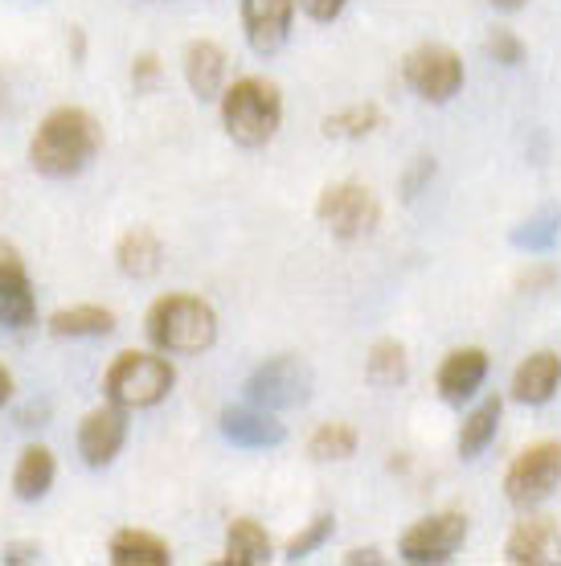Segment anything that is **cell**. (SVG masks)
<instances>
[{
	"label": "cell",
	"mask_w": 561,
	"mask_h": 566,
	"mask_svg": "<svg viewBox=\"0 0 561 566\" xmlns=\"http://www.w3.org/2000/svg\"><path fill=\"white\" fill-rule=\"evenodd\" d=\"M103 148V128L98 119L83 107H57L38 124L33 140H29V165L42 177H74L83 172Z\"/></svg>",
	"instance_id": "1"
},
{
	"label": "cell",
	"mask_w": 561,
	"mask_h": 566,
	"mask_svg": "<svg viewBox=\"0 0 561 566\" xmlns=\"http://www.w3.org/2000/svg\"><path fill=\"white\" fill-rule=\"evenodd\" d=\"M144 333L160 354H205L218 340V312L201 296L169 292L148 308Z\"/></svg>",
	"instance_id": "2"
},
{
	"label": "cell",
	"mask_w": 561,
	"mask_h": 566,
	"mask_svg": "<svg viewBox=\"0 0 561 566\" xmlns=\"http://www.w3.org/2000/svg\"><path fill=\"white\" fill-rule=\"evenodd\" d=\"M283 124V95L267 78H239L222 91V128L242 148H263Z\"/></svg>",
	"instance_id": "3"
},
{
	"label": "cell",
	"mask_w": 561,
	"mask_h": 566,
	"mask_svg": "<svg viewBox=\"0 0 561 566\" xmlns=\"http://www.w3.org/2000/svg\"><path fill=\"white\" fill-rule=\"evenodd\" d=\"M177 386V369L165 354H144V349H127L107 366L103 374V390L107 402L124 407V411H148L156 402H165L169 390Z\"/></svg>",
	"instance_id": "4"
},
{
	"label": "cell",
	"mask_w": 561,
	"mask_h": 566,
	"mask_svg": "<svg viewBox=\"0 0 561 566\" xmlns=\"http://www.w3.org/2000/svg\"><path fill=\"white\" fill-rule=\"evenodd\" d=\"M311 386H316V374H311L308 357L279 354L267 357L263 366H254V374L246 378V398L254 407H267V411H292V407L308 402Z\"/></svg>",
	"instance_id": "5"
},
{
	"label": "cell",
	"mask_w": 561,
	"mask_h": 566,
	"mask_svg": "<svg viewBox=\"0 0 561 566\" xmlns=\"http://www.w3.org/2000/svg\"><path fill=\"white\" fill-rule=\"evenodd\" d=\"M316 218L324 230H332L337 239H366L381 222V206L373 198V189L357 181H337L328 185L316 198Z\"/></svg>",
	"instance_id": "6"
},
{
	"label": "cell",
	"mask_w": 561,
	"mask_h": 566,
	"mask_svg": "<svg viewBox=\"0 0 561 566\" xmlns=\"http://www.w3.org/2000/svg\"><path fill=\"white\" fill-rule=\"evenodd\" d=\"M558 484H561V443L558 439L529 443L505 472V496L512 501V505H520V510L541 505Z\"/></svg>",
	"instance_id": "7"
},
{
	"label": "cell",
	"mask_w": 561,
	"mask_h": 566,
	"mask_svg": "<svg viewBox=\"0 0 561 566\" xmlns=\"http://www.w3.org/2000/svg\"><path fill=\"white\" fill-rule=\"evenodd\" d=\"M402 78L422 103H451L464 91V57L447 45H419L402 62Z\"/></svg>",
	"instance_id": "8"
},
{
	"label": "cell",
	"mask_w": 561,
	"mask_h": 566,
	"mask_svg": "<svg viewBox=\"0 0 561 566\" xmlns=\"http://www.w3.org/2000/svg\"><path fill=\"white\" fill-rule=\"evenodd\" d=\"M467 538V517L464 513H431L414 522L398 542V554L406 563H451L455 551Z\"/></svg>",
	"instance_id": "9"
},
{
	"label": "cell",
	"mask_w": 561,
	"mask_h": 566,
	"mask_svg": "<svg viewBox=\"0 0 561 566\" xmlns=\"http://www.w3.org/2000/svg\"><path fill=\"white\" fill-rule=\"evenodd\" d=\"M38 321V296L21 251L13 242H0V328H29Z\"/></svg>",
	"instance_id": "10"
},
{
	"label": "cell",
	"mask_w": 561,
	"mask_h": 566,
	"mask_svg": "<svg viewBox=\"0 0 561 566\" xmlns=\"http://www.w3.org/2000/svg\"><path fill=\"white\" fill-rule=\"evenodd\" d=\"M505 558L512 566H553L561 563V525L546 513H529L512 525L505 542Z\"/></svg>",
	"instance_id": "11"
},
{
	"label": "cell",
	"mask_w": 561,
	"mask_h": 566,
	"mask_svg": "<svg viewBox=\"0 0 561 566\" xmlns=\"http://www.w3.org/2000/svg\"><path fill=\"white\" fill-rule=\"evenodd\" d=\"M124 443H127V415L115 402L95 407L78 423V455H83L86 468H107L115 455L124 452Z\"/></svg>",
	"instance_id": "12"
},
{
	"label": "cell",
	"mask_w": 561,
	"mask_h": 566,
	"mask_svg": "<svg viewBox=\"0 0 561 566\" xmlns=\"http://www.w3.org/2000/svg\"><path fill=\"white\" fill-rule=\"evenodd\" d=\"M295 0H242V29L254 54H275L292 33Z\"/></svg>",
	"instance_id": "13"
},
{
	"label": "cell",
	"mask_w": 561,
	"mask_h": 566,
	"mask_svg": "<svg viewBox=\"0 0 561 566\" xmlns=\"http://www.w3.org/2000/svg\"><path fill=\"white\" fill-rule=\"evenodd\" d=\"M218 427L234 448H279L287 439V427L267 407H254V402L251 407H225L218 415Z\"/></svg>",
	"instance_id": "14"
},
{
	"label": "cell",
	"mask_w": 561,
	"mask_h": 566,
	"mask_svg": "<svg viewBox=\"0 0 561 566\" xmlns=\"http://www.w3.org/2000/svg\"><path fill=\"white\" fill-rule=\"evenodd\" d=\"M484 378H488V354L479 345H464V349H451L443 357L435 382L447 402H467L484 386Z\"/></svg>",
	"instance_id": "15"
},
{
	"label": "cell",
	"mask_w": 561,
	"mask_h": 566,
	"mask_svg": "<svg viewBox=\"0 0 561 566\" xmlns=\"http://www.w3.org/2000/svg\"><path fill=\"white\" fill-rule=\"evenodd\" d=\"M561 386V357L553 349H537L517 366L512 374V398L525 402V407H541L558 395Z\"/></svg>",
	"instance_id": "16"
},
{
	"label": "cell",
	"mask_w": 561,
	"mask_h": 566,
	"mask_svg": "<svg viewBox=\"0 0 561 566\" xmlns=\"http://www.w3.org/2000/svg\"><path fill=\"white\" fill-rule=\"evenodd\" d=\"M115 268L124 271L127 280H152L156 271L165 268V242L152 227H131L115 242Z\"/></svg>",
	"instance_id": "17"
},
{
	"label": "cell",
	"mask_w": 561,
	"mask_h": 566,
	"mask_svg": "<svg viewBox=\"0 0 561 566\" xmlns=\"http://www.w3.org/2000/svg\"><path fill=\"white\" fill-rule=\"evenodd\" d=\"M184 83L197 99H222L225 91V50L218 42H193L184 50Z\"/></svg>",
	"instance_id": "18"
},
{
	"label": "cell",
	"mask_w": 561,
	"mask_h": 566,
	"mask_svg": "<svg viewBox=\"0 0 561 566\" xmlns=\"http://www.w3.org/2000/svg\"><path fill=\"white\" fill-rule=\"evenodd\" d=\"M222 563L230 566H263L271 563V534L254 517H234L225 530V554Z\"/></svg>",
	"instance_id": "19"
},
{
	"label": "cell",
	"mask_w": 561,
	"mask_h": 566,
	"mask_svg": "<svg viewBox=\"0 0 561 566\" xmlns=\"http://www.w3.org/2000/svg\"><path fill=\"white\" fill-rule=\"evenodd\" d=\"M115 566H169L172 551L165 538H156L148 530H119L107 546Z\"/></svg>",
	"instance_id": "20"
},
{
	"label": "cell",
	"mask_w": 561,
	"mask_h": 566,
	"mask_svg": "<svg viewBox=\"0 0 561 566\" xmlns=\"http://www.w3.org/2000/svg\"><path fill=\"white\" fill-rule=\"evenodd\" d=\"M54 452L42 448V443H29L21 460L13 468V493L17 501H42L50 493V484H54Z\"/></svg>",
	"instance_id": "21"
},
{
	"label": "cell",
	"mask_w": 561,
	"mask_h": 566,
	"mask_svg": "<svg viewBox=\"0 0 561 566\" xmlns=\"http://www.w3.org/2000/svg\"><path fill=\"white\" fill-rule=\"evenodd\" d=\"M115 328V312L98 308V304H78V308H62L50 316V333L54 337H107Z\"/></svg>",
	"instance_id": "22"
},
{
	"label": "cell",
	"mask_w": 561,
	"mask_h": 566,
	"mask_svg": "<svg viewBox=\"0 0 561 566\" xmlns=\"http://www.w3.org/2000/svg\"><path fill=\"white\" fill-rule=\"evenodd\" d=\"M500 415H505V402L491 395L484 398L476 411L467 415L464 427H459V455L464 460H476L484 448H488L491 439H496V427H500Z\"/></svg>",
	"instance_id": "23"
},
{
	"label": "cell",
	"mask_w": 561,
	"mask_h": 566,
	"mask_svg": "<svg viewBox=\"0 0 561 566\" xmlns=\"http://www.w3.org/2000/svg\"><path fill=\"white\" fill-rule=\"evenodd\" d=\"M381 128V107L378 103H352V107H340V112L324 115L320 132L328 140H366L369 132Z\"/></svg>",
	"instance_id": "24"
},
{
	"label": "cell",
	"mask_w": 561,
	"mask_h": 566,
	"mask_svg": "<svg viewBox=\"0 0 561 566\" xmlns=\"http://www.w3.org/2000/svg\"><path fill=\"white\" fill-rule=\"evenodd\" d=\"M558 239H561V210L558 206L537 210L533 218H525V222L512 230V247H517V251H529V255H546V251H553Z\"/></svg>",
	"instance_id": "25"
},
{
	"label": "cell",
	"mask_w": 561,
	"mask_h": 566,
	"mask_svg": "<svg viewBox=\"0 0 561 566\" xmlns=\"http://www.w3.org/2000/svg\"><path fill=\"white\" fill-rule=\"evenodd\" d=\"M410 374V357H406V345L402 340H378L366 357V378L373 386H402Z\"/></svg>",
	"instance_id": "26"
},
{
	"label": "cell",
	"mask_w": 561,
	"mask_h": 566,
	"mask_svg": "<svg viewBox=\"0 0 561 566\" xmlns=\"http://www.w3.org/2000/svg\"><path fill=\"white\" fill-rule=\"evenodd\" d=\"M352 452H357V431L349 423H320L308 439V455L320 460V464H328V460H349Z\"/></svg>",
	"instance_id": "27"
},
{
	"label": "cell",
	"mask_w": 561,
	"mask_h": 566,
	"mask_svg": "<svg viewBox=\"0 0 561 566\" xmlns=\"http://www.w3.org/2000/svg\"><path fill=\"white\" fill-rule=\"evenodd\" d=\"M332 530H337V517H332V513H316V517H311V522L304 525L292 542H287V558H292V563L308 558L311 551H320L324 542L332 538Z\"/></svg>",
	"instance_id": "28"
},
{
	"label": "cell",
	"mask_w": 561,
	"mask_h": 566,
	"mask_svg": "<svg viewBox=\"0 0 561 566\" xmlns=\"http://www.w3.org/2000/svg\"><path fill=\"white\" fill-rule=\"evenodd\" d=\"M484 50H488V57H496L500 66H520V62H525V42H520L512 29H491Z\"/></svg>",
	"instance_id": "29"
},
{
	"label": "cell",
	"mask_w": 561,
	"mask_h": 566,
	"mask_svg": "<svg viewBox=\"0 0 561 566\" xmlns=\"http://www.w3.org/2000/svg\"><path fill=\"white\" fill-rule=\"evenodd\" d=\"M131 83H136V91H152L160 83V62H156V54H140L131 62Z\"/></svg>",
	"instance_id": "30"
},
{
	"label": "cell",
	"mask_w": 561,
	"mask_h": 566,
	"mask_svg": "<svg viewBox=\"0 0 561 566\" xmlns=\"http://www.w3.org/2000/svg\"><path fill=\"white\" fill-rule=\"evenodd\" d=\"M295 4H299L311 21H337V17L345 13V4H349V0H295Z\"/></svg>",
	"instance_id": "31"
},
{
	"label": "cell",
	"mask_w": 561,
	"mask_h": 566,
	"mask_svg": "<svg viewBox=\"0 0 561 566\" xmlns=\"http://www.w3.org/2000/svg\"><path fill=\"white\" fill-rule=\"evenodd\" d=\"M431 177H435V160H431V156H419V165H414L406 177V198H419L422 181H431Z\"/></svg>",
	"instance_id": "32"
},
{
	"label": "cell",
	"mask_w": 561,
	"mask_h": 566,
	"mask_svg": "<svg viewBox=\"0 0 561 566\" xmlns=\"http://www.w3.org/2000/svg\"><path fill=\"white\" fill-rule=\"evenodd\" d=\"M4 563H38L42 558V551L29 542V546H4V554H0Z\"/></svg>",
	"instance_id": "33"
},
{
	"label": "cell",
	"mask_w": 561,
	"mask_h": 566,
	"mask_svg": "<svg viewBox=\"0 0 561 566\" xmlns=\"http://www.w3.org/2000/svg\"><path fill=\"white\" fill-rule=\"evenodd\" d=\"M9 398H13V374L0 366V407H4Z\"/></svg>",
	"instance_id": "34"
},
{
	"label": "cell",
	"mask_w": 561,
	"mask_h": 566,
	"mask_svg": "<svg viewBox=\"0 0 561 566\" xmlns=\"http://www.w3.org/2000/svg\"><path fill=\"white\" fill-rule=\"evenodd\" d=\"M345 563H381V558H378V551H349V554H345Z\"/></svg>",
	"instance_id": "35"
},
{
	"label": "cell",
	"mask_w": 561,
	"mask_h": 566,
	"mask_svg": "<svg viewBox=\"0 0 561 566\" xmlns=\"http://www.w3.org/2000/svg\"><path fill=\"white\" fill-rule=\"evenodd\" d=\"M491 4H496V9H520L525 0H491Z\"/></svg>",
	"instance_id": "36"
}]
</instances>
